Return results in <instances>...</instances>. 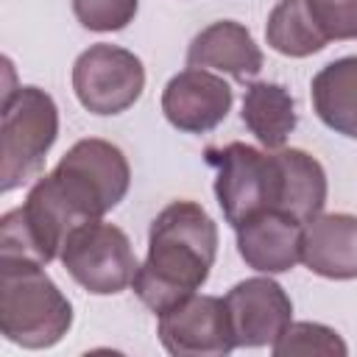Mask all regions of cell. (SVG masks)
I'll list each match as a JSON object with an SVG mask.
<instances>
[{
    "label": "cell",
    "mask_w": 357,
    "mask_h": 357,
    "mask_svg": "<svg viewBox=\"0 0 357 357\" xmlns=\"http://www.w3.org/2000/svg\"><path fill=\"white\" fill-rule=\"evenodd\" d=\"M223 301L229 310L234 343L243 349L273 346L293 321V301L284 287L271 279V273L237 282L223 296Z\"/></svg>",
    "instance_id": "obj_9"
},
{
    "label": "cell",
    "mask_w": 357,
    "mask_h": 357,
    "mask_svg": "<svg viewBox=\"0 0 357 357\" xmlns=\"http://www.w3.org/2000/svg\"><path fill=\"white\" fill-rule=\"evenodd\" d=\"M310 8L332 39H357V0H310Z\"/></svg>",
    "instance_id": "obj_20"
},
{
    "label": "cell",
    "mask_w": 357,
    "mask_h": 357,
    "mask_svg": "<svg viewBox=\"0 0 357 357\" xmlns=\"http://www.w3.org/2000/svg\"><path fill=\"white\" fill-rule=\"evenodd\" d=\"M53 184L75 212L81 223L103 218L114 209L131 184V167L126 153L100 137L78 139L50 170Z\"/></svg>",
    "instance_id": "obj_4"
},
{
    "label": "cell",
    "mask_w": 357,
    "mask_h": 357,
    "mask_svg": "<svg viewBox=\"0 0 357 357\" xmlns=\"http://www.w3.org/2000/svg\"><path fill=\"white\" fill-rule=\"evenodd\" d=\"M159 340L176 357H226L237 349L226 301L218 296H190L159 315Z\"/></svg>",
    "instance_id": "obj_8"
},
{
    "label": "cell",
    "mask_w": 357,
    "mask_h": 357,
    "mask_svg": "<svg viewBox=\"0 0 357 357\" xmlns=\"http://www.w3.org/2000/svg\"><path fill=\"white\" fill-rule=\"evenodd\" d=\"M301 262L324 279H357V215L329 212L304 223Z\"/></svg>",
    "instance_id": "obj_12"
},
{
    "label": "cell",
    "mask_w": 357,
    "mask_h": 357,
    "mask_svg": "<svg viewBox=\"0 0 357 357\" xmlns=\"http://www.w3.org/2000/svg\"><path fill=\"white\" fill-rule=\"evenodd\" d=\"M262 50L251 31L237 20H218L206 25L187 47V67L229 73L237 81H248L262 70Z\"/></svg>",
    "instance_id": "obj_13"
},
{
    "label": "cell",
    "mask_w": 357,
    "mask_h": 357,
    "mask_svg": "<svg viewBox=\"0 0 357 357\" xmlns=\"http://www.w3.org/2000/svg\"><path fill=\"white\" fill-rule=\"evenodd\" d=\"M276 357H293V354H326V357H346L349 346L346 340L326 324L315 321H290V326L279 335V340L271 346Z\"/></svg>",
    "instance_id": "obj_18"
},
{
    "label": "cell",
    "mask_w": 357,
    "mask_h": 357,
    "mask_svg": "<svg viewBox=\"0 0 357 357\" xmlns=\"http://www.w3.org/2000/svg\"><path fill=\"white\" fill-rule=\"evenodd\" d=\"M310 95L326 128L357 139V56H343L321 67L312 75Z\"/></svg>",
    "instance_id": "obj_15"
},
{
    "label": "cell",
    "mask_w": 357,
    "mask_h": 357,
    "mask_svg": "<svg viewBox=\"0 0 357 357\" xmlns=\"http://www.w3.org/2000/svg\"><path fill=\"white\" fill-rule=\"evenodd\" d=\"M59 137V106L39 86H14L0 109V190L11 192L42 173Z\"/></svg>",
    "instance_id": "obj_3"
},
{
    "label": "cell",
    "mask_w": 357,
    "mask_h": 357,
    "mask_svg": "<svg viewBox=\"0 0 357 357\" xmlns=\"http://www.w3.org/2000/svg\"><path fill=\"white\" fill-rule=\"evenodd\" d=\"M73 326V304L42 262L0 257V332L22 349H50Z\"/></svg>",
    "instance_id": "obj_2"
},
{
    "label": "cell",
    "mask_w": 357,
    "mask_h": 357,
    "mask_svg": "<svg viewBox=\"0 0 357 357\" xmlns=\"http://www.w3.org/2000/svg\"><path fill=\"white\" fill-rule=\"evenodd\" d=\"M279 212H287L298 223H307L324 212L326 204V170L301 148H279Z\"/></svg>",
    "instance_id": "obj_14"
},
{
    "label": "cell",
    "mask_w": 357,
    "mask_h": 357,
    "mask_svg": "<svg viewBox=\"0 0 357 357\" xmlns=\"http://www.w3.org/2000/svg\"><path fill=\"white\" fill-rule=\"evenodd\" d=\"M206 162L215 167V195L231 229L259 212L279 206V159L276 151H259L245 142L209 148Z\"/></svg>",
    "instance_id": "obj_5"
},
{
    "label": "cell",
    "mask_w": 357,
    "mask_h": 357,
    "mask_svg": "<svg viewBox=\"0 0 357 357\" xmlns=\"http://www.w3.org/2000/svg\"><path fill=\"white\" fill-rule=\"evenodd\" d=\"M75 284L92 296H114L131 287L137 257L128 234L106 220H86L70 231L59 254Z\"/></svg>",
    "instance_id": "obj_6"
},
{
    "label": "cell",
    "mask_w": 357,
    "mask_h": 357,
    "mask_svg": "<svg viewBox=\"0 0 357 357\" xmlns=\"http://www.w3.org/2000/svg\"><path fill=\"white\" fill-rule=\"evenodd\" d=\"M137 8L139 0H73L75 20L95 33L123 31L128 22H134Z\"/></svg>",
    "instance_id": "obj_19"
},
{
    "label": "cell",
    "mask_w": 357,
    "mask_h": 357,
    "mask_svg": "<svg viewBox=\"0 0 357 357\" xmlns=\"http://www.w3.org/2000/svg\"><path fill=\"white\" fill-rule=\"evenodd\" d=\"M231 86L201 67L176 73L162 89V112L167 123L184 134H206L218 128L231 109Z\"/></svg>",
    "instance_id": "obj_10"
},
{
    "label": "cell",
    "mask_w": 357,
    "mask_h": 357,
    "mask_svg": "<svg viewBox=\"0 0 357 357\" xmlns=\"http://www.w3.org/2000/svg\"><path fill=\"white\" fill-rule=\"evenodd\" d=\"M268 45L290 59H304L329 45V36L318 25L310 0H279L265 22Z\"/></svg>",
    "instance_id": "obj_17"
},
{
    "label": "cell",
    "mask_w": 357,
    "mask_h": 357,
    "mask_svg": "<svg viewBox=\"0 0 357 357\" xmlns=\"http://www.w3.org/2000/svg\"><path fill=\"white\" fill-rule=\"evenodd\" d=\"M243 123L265 151H279L298 123L296 100L282 84L254 81L243 95Z\"/></svg>",
    "instance_id": "obj_16"
},
{
    "label": "cell",
    "mask_w": 357,
    "mask_h": 357,
    "mask_svg": "<svg viewBox=\"0 0 357 357\" xmlns=\"http://www.w3.org/2000/svg\"><path fill=\"white\" fill-rule=\"evenodd\" d=\"M301 229L296 218L268 209L237 226V251L257 273H287L301 262Z\"/></svg>",
    "instance_id": "obj_11"
},
{
    "label": "cell",
    "mask_w": 357,
    "mask_h": 357,
    "mask_svg": "<svg viewBox=\"0 0 357 357\" xmlns=\"http://www.w3.org/2000/svg\"><path fill=\"white\" fill-rule=\"evenodd\" d=\"M218 257V226L195 201L167 204L151 223L148 257L134 273L137 298L156 315L195 296Z\"/></svg>",
    "instance_id": "obj_1"
},
{
    "label": "cell",
    "mask_w": 357,
    "mask_h": 357,
    "mask_svg": "<svg viewBox=\"0 0 357 357\" xmlns=\"http://www.w3.org/2000/svg\"><path fill=\"white\" fill-rule=\"evenodd\" d=\"M145 89V67L139 56L120 45L98 42L73 64V92L78 103L100 117L131 109Z\"/></svg>",
    "instance_id": "obj_7"
}]
</instances>
